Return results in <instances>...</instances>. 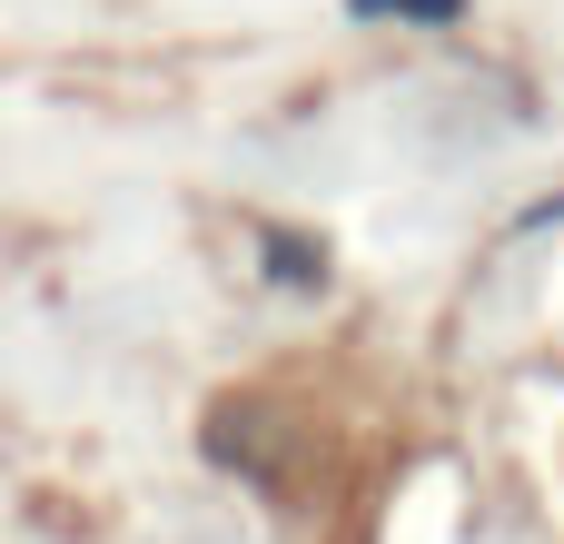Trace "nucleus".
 Instances as JSON below:
<instances>
[{"instance_id": "1", "label": "nucleus", "mask_w": 564, "mask_h": 544, "mask_svg": "<svg viewBox=\"0 0 564 544\" xmlns=\"http://www.w3.org/2000/svg\"><path fill=\"white\" fill-rule=\"evenodd\" d=\"M208 446L307 544H367L387 466H397V416H387V396L367 377L297 357V367H268L238 396H218Z\"/></svg>"}]
</instances>
